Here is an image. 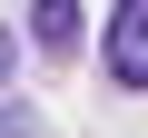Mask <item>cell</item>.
I'll return each mask as SVG.
<instances>
[{"instance_id": "obj_1", "label": "cell", "mask_w": 148, "mask_h": 138, "mask_svg": "<svg viewBox=\"0 0 148 138\" xmlns=\"http://www.w3.org/2000/svg\"><path fill=\"white\" fill-rule=\"evenodd\" d=\"M109 79L119 89H148V0H119L109 10Z\"/></svg>"}, {"instance_id": "obj_3", "label": "cell", "mask_w": 148, "mask_h": 138, "mask_svg": "<svg viewBox=\"0 0 148 138\" xmlns=\"http://www.w3.org/2000/svg\"><path fill=\"white\" fill-rule=\"evenodd\" d=\"M10 69H20V30L0 20V89H10Z\"/></svg>"}, {"instance_id": "obj_2", "label": "cell", "mask_w": 148, "mask_h": 138, "mask_svg": "<svg viewBox=\"0 0 148 138\" xmlns=\"http://www.w3.org/2000/svg\"><path fill=\"white\" fill-rule=\"evenodd\" d=\"M30 40L49 59H69V49H79V0H40V10H30Z\"/></svg>"}, {"instance_id": "obj_4", "label": "cell", "mask_w": 148, "mask_h": 138, "mask_svg": "<svg viewBox=\"0 0 148 138\" xmlns=\"http://www.w3.org/2000/svg\"><path fill=\"white\" fill-rule=\"evenodd\" d=\"M0 138H20V109H0Z\"/></svg>"}]
</instances>
